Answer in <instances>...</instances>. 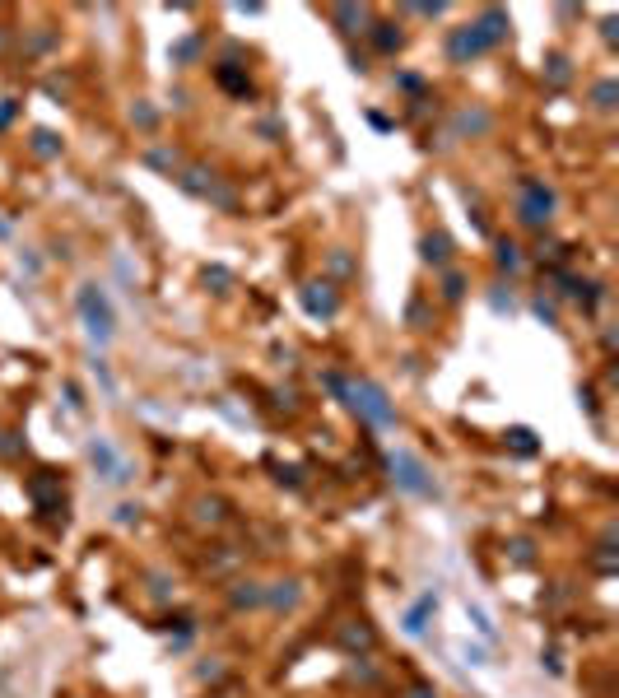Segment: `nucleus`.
Wrapping results in <instances>:
<instances>
[{
	"mask_svg": "<svg viewBox=\"0 0 619 698\" xmlns=\"http://www.w3.org/2000/svg\"><path fill=\"white\" fill-rule=\"evenodd\" d=\"M554 210V191H545L541 182H521V223L541 228Z\"/></svg>",
	"mask_w": 619,
	"mask_h": 698,
	"instance_id": "39448f33",
	"label": "nucleus"
},
{
	"mask_svg": "<svg viewBox=\"0 0 619 698\" xmlns=\"http://www.w3.org/2000/svg\"><path fill=\"white\" fill-rule=\"evenodd\" d=\"M0 233H5V223H0Z\"/></svg>",
	"mask_w": 619,
	"mask_h": 698,
	"instance_id": "6ab92c4d",
	"label": "nucleus"
},
{
	"mask_svg": "<svg viewBox=\"0 0 619 698\" xmlns=\"http://www.w3.org/2000/svg\"><path fill=\"white\" fill-rule=\"evenodd\" d=\"M293 600H298V582H275V591H271V605H275V610H289Z\"/></svg>",
	"mask_w": 619,
	"mask_h": 698,
	"instance_id": "1a4fd4ad",
	"label": "nucleus"
},
{
	"mask_svg": "<svg viewBox=\"0 0 619 698\" xmlns=\"http://www.w3.org/2000/svg\"><path fill=\"white\" fill-rule=\"evenodd\" d=\"M345 400H349V405H354V410H359L368 424H396V410L387 405V391L372 387V382H363V377L345 382Z\"/></svg>",
	"mask_w": 619,
	"mask_h": 698,
	"instance_id": "f257e3e1",
	"label": "nucleus"
},
{
	"mask_svg": "<svg viewBox=\"0 0 619 698\" xmlns=\"http://www.w3.org/2000/svg\"><path fill=\"white\" fill-rule=\"evenodd\" d=\"M303 308L331 317V312H336V293H331V284H307L303 289Z\"/></svg>",
	"mask_w": 619,
	"mask_h": 698,
	"instance_id": "423d86ee",
	"label": "nucleus"
},
{
	"mask_svg": "<svg viewBox=\"0 0 619 698\" xmlns=\"http://www.w3.org/2000/svg\"><path fill=\"white\" fill-rule=\"evenodd\" d=\"M391 470H396V484L406 489V494H419V499H428V494H433V479H428V470L415 461V456L396 452V456H391Z\"/></svg>",
	"mask_w": 619,
	"mask_h": 698,
	"instance_id": "7ed1b4c3",
	"label": "nucleus"
},
{
	"mask_svg": "<svg viewBox=\"0 0 619 698\" xmlns=\"http://www.w3.org/2000/svg\"><path fill=\"white\" fill-rule=\"evenodd\" d=\"M475 28L484 33V42L494 47V42H503V37H507V14H503V10H489L480 23H475Z\"/></svg>",
	"mask_w": 619,
	"mask_h": 698,
	"instance_id": "6e6552de",
	"label": "nucleus"
},
{
	"mask_svg": "<svg viewBox=\"0 0 619 698\" xmlns=\"http://www.w3.org/2000/svg\"><path fill=\"white\" fill-rule=\"evenodd\" d=\"M507 438H512V447H517V452H536V443H531V433H526V429H512Z\"/></svg>",
	"mask_w": 619,
	"mask_h": 698,
	"instance_id": "4468645a",
	"label": "nucleus"
},
{
	"mask_svg": "<svg viewBox=\"0 0 619 698\" xmlns=\"http://www.w3.org/2000/svg\"><path fill=\"white\" fill-rule=\"evenodd\" d=\"M447 298H452V303L461 298V275H452V279H447Z\"/></svg>",
	"mask_w": 619,
	"mask_h": 698,
	"instance_id": "a211bd4d",
	"label": "nucleus"
},
{
	"mask_svg": "<svg viewBox=\"0 0 619 698\" xmlns=\"http://www.w3.org/2000/svg\"><path fill=\"white\" fill-rule=\"evenodd\" d=\"M442 256H447V238H424V261H442Z\"/></svg>",
	"mask_w": 619,
	"mask_h": 698,
	"instance_id": "9b49d317",
	"label": "nucleus"
},
{
	"mask_svg": "<svg viewBox=\"0 0 619 698\" xmlns=\"http://www.w3.org/2000/svg\"><path fill=\"white\" fill-rule=\"evenodd\" d=\"M517 261H521L517 247H512V243H498V266H503V270H517Z\"/></svg>",
	"mask_w": 619,
	"mask_h": 698,
	"instance_id": "ddd939ff",
	"label": "nucleus"
},
{
	"mask_svg": "<svg viewBox=\"0 0 619 698\" xmlns=\"http://www.w3.org/2000/svg\"><path fill=\"white\" fill-rule=\"evenodd\" d=\"M89 456H93V465H98V475L107 479V484H126V479H131V461H122V456L112 452V443H107V438H93V443H89Z\"/></svg>",
	"mask_w": 619,
	"mask_h": 698,
	"instance_id": "20e7f679",
	"label": "nucleus"
},
{
	"mask_svg": "<svg viewBox=\"0 0 619 698\" xmlns=\"http://www.w3.org/2000/svg\"><path fill=\"white\" fill-rule=\"evenodd\" d=\"M610 98H615V84H601V89H596V103H601V107H610Z\"/></svg>",
	"mask_w": 619,
	"mask_h": 698,
	"instance_id": "f3484780",
	"label": "nucleus"
},
{
	"mask_svg": "<svg viewBox=\"0 0 619 698\" xmlns=\"http://www.w3.org/2000/svg\"><path fill=\"white\" fill-rule=\"evenodd\" d=\"M377 47H382V52H396V47H401V33H391V23H377Z\"/></svg>",
	"mask_w": 619,
	"mask_h": 698,
	"instance_id": "f8f14e48",
	"label": "nucleus"
},
{
	"mask_svg": "<svg viewBox=\"0 0 619 698\" xmlns=\"http://www.w3.org/2000/svg\"><path fill=\"white\" fill-rule=\"evenodd\" d=\"M117 521H122V526L140 521V508H136V503H122V508H117Z\"/></svg>",
	"mask_w": 619,
	"mask_h": 698,
	"instance_id": "2eb2a0df",
	"label": "nucleus"
},
{
	"mask_svg": "<svg viewBox=\"0 0 619 698\" xmlns=\"http://www.w3.org/2000/svg\"><path fill=\"white\" fill-rule=\"evenodd\" d=\"M428 610H433V596H424L415 610L406 615V633H424V620H428Z\"/></svg>",
	"mask_w": 619,
	"mask_h": 698,
	"instance_id": "9d476101",
	"label": "nucleus"
},
{
	"mask_svg": "<svg viewBox=\"0 0 619 698\" xmlns=\"http://www.w3.org/2000/svg\"><path fill=\"white\" fill-rule=\"evenodd\" d=\"M484 47H489V42H484V33L475 28V23H471V28H461V33L452 37V56H456V61H466V56L484 52Z\"/></svg>",
	"mask_w": 619,
	"mask_h": 698,
	"instance_id": "0eeeda50",
	"label": "nucleus"
},
{
	"mask_svg": "<svg viewBox=\"0 0 619 698\" xmlns=\"http://www.w3.org/2000/svg\"><path fill=\"white\" fill-rule=\"evenodd\" d=\"M33 140H37V144H33L37 154H57V144H52V135H47V131H37V135H33Z\"/></svg>",
	"mask_w": 619,
	"mask_h": 698,
	"instance_id": "dca6fc26",
	"label": "nucleus"
},
{
	"mask_svg": "<svg viewBox=\"0 0 619 698\" xmlns=\"http://www.w3.org/2000/svg\"><path fill=\"white\" fill-rule=\"evenodd\" d=\"M75 303H79V317H84V331H89L98 344H107V340H112V308H107V298H102L98 289H93V284H84Z\"/></svg>",
	"mask_w": 619,
	"mask_h": 698,
	"instance_id": "f03ea898",
	"label": "nucleus"
}]
</instances>
